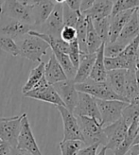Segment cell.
Returning <instances> with one entry per match:
<instances>
[{"label": "cell", "mask_w": 139, "mask_h": 155, "mask_svg": "<svg viewBox=\"0 0 139 155\" xmlns=\"http://www.w3.org/2000/svg\"><path fill=\"white\" fill-rule=\"evenodd\" d=\"M17 45L19 48V56L27 58L35 63H41L43 56L46 55L48 49L49 48L48 44L43 39L28 33L20 38Z\"/></svg>", "instance_id": "cell-1"}, {"label": "cell", "mask_w": 139, "mask_h": 155, "mask_svg": "<svg viewBox=\"0 0 139 155\" xmlns=\"http://www.w3.org/2000/svg\"><path fill=\"white\" fill-rule=\"evenodd\" d=\"M81 133L83 137V143L86 146L99 144L106 145V136L99 121L87 116H77Z\"/></svg>", "instance_id": "cell-2"}, {"label": "cell", "mask_w": 139, "mask_h": 155, "mask_svg": "<svg viewBox=\"0 0 139 155\" xmlns=\"http://www.w3.org/2000/svg\"><path fill=\"white\" fill-rule=\"evenodd\" d=\"M75 87L78 92L85 93V94L93 97L96 99L120 100V101H123L122 98L115 94L106 81L96 82L88 79L82 83H76Z\"/></svg>", "instance_id": "cell-3"}, {"label": "cell", "mask_w": 139, "mask_h": 155, "mask_svg": "<svg viewBox=\"0 0 139 155\" xmlns=\"http://www.w3.org/2000/svg\"><path fill=\"white\" fill-rule=\"evenodd\" d=\"M98 112L101 118L102 128L114 123L121 118L123 109L128 103L120 101V100H100L96 99Z\"/></svg>", "instance_id": "cell-4"}, {"label": "cell", "mask_w": 139, "mask_h": 155, "mask_svg": "<svg viewBox=\"0 0 139 155\" xmlns=\"http://www.w3.org/2000/svg\"><path fill=\"white\" fill-rule=\"evenodd\" d=\"M24 115L25 114L12 117H0V140L7 143L11 148H16L21 120Z\"/></svg>", "instance_id": "cell-5"}, {"label": "cell", "mask_w": 139, "mask_h": 155, "mask_svg": "<svg viewBox=\"0 0 139 155\" xmlns=\"http://www.w3.org/2000/svg\"><path fill=\"white\" fill-rule=\"evenodd\" d=\"M24 97L40 100V101H44L46 103H50L55 106H65L64 102L61 101V97L57 94L55 89L53 88L52 85L48 83L45 77L38 82L37 85H35L33 89L24 94Z\"/></svg>", "instance_id": "cell-6"}, {"label": "cell", "mask_w": 139, "mask_h": 155, "mask_svg": "<svg viewBox=\"0 0 139 155\" xmlns=\"http://www.w3.org/2000/svg\"><path fill=\"white\" fill-rule=\"evenodd\" d=\"M16 148L29 153L30 155H43L32 134L27 114H25L24 117L21 120V128L17 137Z\"/></svg>", "instance_id": "cell-7"}, {"label": "cell", "mask_w": 139, "mask_h": 155, "mask_svg": "<svg viewBox=\"0 0 139 155\" xmlns=\"http://www.w3.org/2000/svg\"><path fill=\"white\" fill-rule=\"evenodd\" d=\"M0 14L3 17L17 20L32 26L28 5H24L17 0H4Z\"/></svg>", "instance_id": "cell-8"}, {"label": "cell", "mask_w": 139, "mask_h": 155, "mask_svg": "<svg viewBox=\"0 0 139 155\" xmlns=\"http://www.w3.org/2000/svg\"><path fill=\"white\" fill-rule=\"evenodd\" d=\"M64 123V139L63 140H80L83 142L77 116L68 111L65 106H56Z\"/></svg>", "instance_id": "cell-9"}, {"label": "cell", "mask_w": 139, "mask_h": 155, "mask_svg": "<svg viewBox=\"0 0 139 155\" xmlns=\"http://www.w3.org/2000/svg\"><path fill=\"white\" fill-rule=\"evenodd\" d=\"M103 131L106 136L105 148L114 151L125 139L128 131V126L123 119L120 118L114 123L103 127Z\"/></svg>", "instance_id": "cell-10"}, {"label": "cell", "mask_w": 139, "mask_h": 155, "mask_svg": "<svg viewBox=\"0 0 139 155\" xmlns=\"http://www.w3.org/2000/svg\"><path fill=\"white\" fill-rule=\"evenodd\" d=\"M41 28L40 33H44L52 37L59 38L61 29L64 28V21H63V4H55V7L50 13V15L45 21L44 24L40 27ZM39 28H37L38 30Z\"/></svg>", "instance_id": "cell-11"}, {"label": "cell", "mask_w": 139, "mask_h": 155, "mask_svg": "<svg viewBox=\"0 0 139 155\" xmlns=\"http://www.w3.org/2000/svg\"><path fill=\"white\" fill-rule=\"evenodd\" d=\"M55 89L57 94L61 97V101L64 102L65 107L68 111L73 113L75 107L78 102V94L79 92L76 90L75 83L73 80H66L52 85Z\"/></svg>", "instance_id": "cell-12"}, {"label": "cell", "mask_w": 139, "mask_h": 155, "mask_svg": "<svg viewBox=\"0 0 139 155\" xmlns=\"http://www.w3.org/2000/svg\"><path fill=\"white\" fill-rule=\"evenodd\" d=\"M73 114L76 116H87V117L95 118L98 121L101 122L96 98L85 93L79 92L78 102H77Z\"/></svg>", "instance_id": "cell-13"}, {"label": "cell", "mask_w": 139, "mask_h": 155, "mask_svg": "<svg viewBox=\"0 0 139 155\" xmlns=\"http://www.w3.org/2000/svg\"><path fill=\"white\" fill-rule=\"evenodd\" d=\"M30 30H33V27L31 25L1 16L0 35L8 36L14 40V39H20L23 36H25Z\"/></svg>", "instance_id": "cell-14"}, {"label": "cell", "mask_w": 139, "mask_h": 155, "mask_svg": "<svg viewBox=\"0 0 139 155\" xmlns=\"http://www.w3.org/2000/svg\"><path fill=\"white\" fill-rule=\"evenodd\" d=\"M28 7L32 19L33 30H35L36 28L40 27L48 19L55 4L51 0H32L31 3L28 4Z\"/></svg>", "instance_id": "cell-15"}, {"label": "cell", "mask_w": 139, "mask_h": 155, "mask_svg": "<svg viewBox=\"0 0 139 155\" xmlns=\"http://www.w3.org/2000/svg\"><path fill=\"white\" fill-rule=\"evenodd\" d=\"M139 9V8H138ZM136 9L128 10L124 12H120L117 14L113 15L110 18V30H109V42L113 43L117 40V38L121 32L122 28L127 24V22L131 18Z\"/></svg>", "instance_id": "cell-16"}, {"label": "cell", "mask_w": 139, "mask_h": 155, "mask_svg": "<svg viewBox=\"0 0 139 155\" xmlns=\"http://www.w3.org/2000/svg\"><path fill=\"white\" fill-rule=\"evenodd\" d=\"M114 3L112 0H96L91 8L85 12H81L92 21L99 20L111 16Z\"/></svg>", "instance_id": "cell-17"}, {"label": "cell", "mask_w": 139, "mask_h": 155, "mask_svg": "<svg viewBox=\"0 0 139 155\" xmlns=\"http://www.w3.org/2000/svg\"><path fill=\"white\" fill-rule=\"evenodd\" d=\"M97 57V53L89 54V53H81L80 55V64L77 68L76 75L73 79L74 83H82L89 79L90 73L92 71L93 65H94L95 60Z\"/></svg>", "instance_id": "cell-18"}, {"label": "cell", "mask_w": 139, "mask_h": 155, "mask_svg": "<svg viewBox=\"0 0 139 155\" xmlns=\"http://www.w3.org/2000/svg\"><path fill=\"white\" fill-rule=\"evenodd\" d=\"M45 79L50 85L67 80L63 68L53 54L50 56L48 63L45 64Z\"/></svg>", "instance_id": "cell-19"}, {"label": "cell", "mask_w": 139, "mask_h": 155, "mask_svg": "<svg viewBox=\"0 0 139 155\" xmlns=\"http://www.w3.org/2000/svg\"><path fill=\"white\" fill-rule=\"evenodd\" d=\"M127 69H117V70L107 71L106 82L109 84L112 90L118 95L123 100V93H124L125 81H126ZM124 101V100H123Z\"/></svg>", "instance_id": "cell-20"}, {"label": "cell", "mask_w": 139, "mask_h": 155, "mask_svg": "<svg viewBox=\"0 0 139 155\" xmlns=\"http://www.w3.org/2000/svg\"><path fill=\"white\" fill-rule=\"evenodd\" d=\"M123 100H124V102H126L128 104L139 103L137 90H136L135 69H130V70H127L124 93H123Z\"/></svg>", "instance_id": "cell-21"}, {"label": "cell", "mask_w": 139, "mask_h": 155, "mask_svg": "<svg viewBox=\"0 0 139 155\" xmlns=\"http://www.w3.org/2000/svg\"><path fill=\"white\" fill-rule=\"evenodd\" d=\"M137 10L138 9L134 11L133 15L127 22V24L122 28L117 40L126 45L139 34V22L137 19Z\"/></svg>", "instance_id": "cell-22"}, {"label": "cell", "mask_w": 139, "mask_h": 155, "mask_svg": "<svg viewBox=\"0 0 139 155\" xmlns=\"http://www.w3.org/2000/svg\"><path fill=\"white\" fill-rule=\"evenodd\" d=\"M104 45L105 44L102 43V45H100V48L97 51V57L89 76V79L96 82L106 81L107 71L104 66Z\"/></svg>", "instance_id": "cell-23"}, {"label": "cell", "mask_w": 139, "mask_h": 155, "mask_svg": "<svg viewBox=\"0 0 139 155\" xmlns=\"http://www.w3.org/2000/svg\"><path fill=\"white\" fill-rule=\"evenodd\" d=\"M87 21V31H86V48L87 53L89 54H94L97 53L100 45H102V42L98 37V33L93 26V22L91 19L86 17Z\"/></svg>", "instance_id": "cell-24"}, {"label": "cell", "mask_w": 139, "mask_h": 155, "mask_svg": "<svg viewBox=\"0 0 139 155\" xmlns=\"http://www.w3.org/2000/svg\"><path fill=\"white\" fill-rule=\"evenodd\" d=\"M138 123H139L138 121H135L128 127V131H127V135H126L125 139L121 142V144L117 147V148L114 150V155H126L128 153L130 149L133 147V143H134V136L136 134Z\"/></svg>", "instance_id": "cell-25"}, {"label": "cell", "mask_w": 139, "mask_h": 155, "mask_svg": "<svg viewBox=\"0 0 139 155\" xmlns=\"http://www.w3.org/2000/svg\"><path fill=\"white\" fill-rule=\"evenodd\" d=\"M45 63L41 61V63L38 64L35 68H33L32 70L30 71L28 80L22 88L23 95L26 94L27 92L30 91L31 89H33V87L35 86V85H37L38 82H39L45 77Z\"/></svg>", "instance_id": "cell-26"}, {"label": "cell", "mask_w": 139, "mask_h": 155, "mask_svg": "<svg viewBox=\"0 0 139 155\" xmlns=\"http://www.w3.org/2000/svg\"><path fill=\"white\" fill-rule=\"evenodd\" d=\"M77 32V42L79 44L80 51L81 53H87L86 48V31H87V21L86 17L82 13H81L79 20L77 22L76 27Z\"/></svg>", "instance_id": "cell-27"}, {"label": "cell", "mask_w": 139, "mask_h": 155, "mask_svg": "<svg viewBox=\"0 0 139 155\" xmlns=\"http://www.w3.org/2000/svg\"><path fill=\"white\" fill-rule=\"evenodd\" d=\"M52 54L55 58L57 59L58 63L60 64V65L63 68V70L65 72V74L66 75L68 80H73L74 77L76 75L77 69L74 67V65L72 64L70 59H69L67 54L61 53L59 51H52Z\"/></svg>", "instance_id": "cell-28"}, {"label": "cell", "mask_w": 139, "mask_h": 155, "mask_svg": "<svg viewBox=\"0 0 139 155\" xmlns=\"http://www.w3.org/2000/svg\"><path fill=\"white\" fill-rule=\"evenodd\" d=\"M110 18H111V16L99 19V20H96V21H92L96 32L98 33V35L100 38L101 42L104 44L109 42Z\"/></svg>", "instance_id": "cell-29"}, {"label": "cell", "mask_w": 139, "mask_h": 155, "mask_svg": "<svg viewBox=\"0 0 139 155\" xmlns=\"http://www.w3.org/2000/svg\"><path fill=\"white\" fill-rule=\"evenodd\" d=\"M84 143L80 140H63L59 143L61 155H77Z\"/></svg>", "instance_id": "cell-30"}, {"label": "cell", "mask_w": 139, "mask_h": 155, "mask_svg": "<svg viewBox=\"0 0 139 155\" xmlns=\"http://www.w3.org/2000/svg\"><path fill=\"white\" fill-rule=\"evenodd\" d=\"M121 118L128 127L135 121L139 122V103L128 104L122 111Z\"/></svg>", "instance_id": "cell-31"}, {"label": "cell", "mask_w": 139, "mask_h": 155, "mask_svg": "<svg viewBox=\"0 0 139 155\" xmlns=\"http://www.w3.org/2000/svg\"><path fill=\"white\" fill-rule=\"evenodd\" d=\"M81 15L80 12H75L70 9L66 4H63V21L64 27H71L75 28L77 22L79 20Z\"/></svg>", "instance_id": "cell-32"}, {"label": "cell", "mask_w": 139, "mask_h": 155, "mask_svg": "<svg viewBox=\"0 0 139 155\" xmlns=\"http://www.w3.org/2000/svg\"><path fill=\"white\" fill-rule=\"evenodd\" d=\"M0 49L11 54L12 56H19V48L17 43L8 36L0 35Z\"/></svg>", "instance_id": "cell-33"}, {"label": "cell", "mask_w": 139, "mask_h": 155, "mask_svg": "<svg viewBox=\"0 0 139 155\" xmlns=\"http://www.w3.org/2000/svg\"><path fill=\"white\" fill-rule=\"evenodd\" d=\"M138 8H139V0H117L115 3H114L113 5V11L111 16L120 12L138 9Z\"/></svg>", "instance_id": "cell-34"}, {"label": "cell", "mask_w": 139, "mask_h": 155, "mask_svg": "<svg viewBox=\"0 0 139 155\" xmlns=\"http://www.w3.org/2000/svg\"><path fill=\"white\" fill-rule=\"evenodd\" d=\"M126 45L122 44L118 41L113 43H106L104 45V57L105 58H114L118 56L124 50Z\"/></svg>", "instance_id": "cell-35"}, {"label": "cell", "mask_w": 139, "mask_h": 155, "mask_svg": "<svg viewBox=\"0 0 139 155\" xmlns=\"http://www.w3.org/2000/svg\"><path fill=\"white\" fill-rule=\"evenodd\" d=\"M67 55H68L69 59H70L74 67L77 69L79 66V64H80V55H81L79 44H78V42H77V39L75 41L69 43V49H68Z\"/></svg>", "instance_id": "cell-36"}, {"label": "cell", "mask_w": 139, "mask_h": 155, "mask_svg": "<svg viewBox=\"0 0 139 155\" xmlns=\"http://www.w3.org/2000/svg\"><path fill=\"white\" fill-rule=\"evenodd\" d=\"M60 37L61 40H64L66 43H71L73 41H75L77 39V32L75 28H71V27H64L63 29H61Z\"/></svg>", "instance_id": "cell-37"}, {"label": "cell", "mask_w": 139, "mask_h": 155, "mask_svg": "<svg viewBox=\"0 0 139 155\" xmlns=\"http://www.w3.org/2000/svg\"><path fill=\"white\" fill-rule=\"evenodd\" d=\"M100 145L99 144H94L86 146L85 148H82L77 155H97L98 153V149Z\"/></svg>", "instance_id": "cell-38"}, {"label": "cell", "mask_w": 139, "mask_h": 155, "mask_svg": "<svg viewBox=\"0 0 139 155\" xmlns=\"http://www.w3.org/2000/svg\"><path fill=\"white\" fill-rule=\"evenodd\" d=\"M81 3V0H66L65 4H66L73 11H75V12H80Z\"/></svg>", "instance_id": "cell-39"}, {"label": "cell", "mask_w": 139, "mask_h": 155, "mask_svg": "<svg viewBox=\"0 0 139 155\" xmlns=\"http://www.w3.org/2000/svg\"><path fill=\"white\" fill-rule=\"evenodd\" d=\"M95 1H96V0H81L80 12H83L87 11L89 8H91V6L94 4Z\"/></svg>", "instance_id": "cell-40"}, {"label": "cell", "mask_w": 139, "mask_h": 155, "mask_svg": "<svg viewBox=\"0 0 139 155\" xmlns=\"http://www.w3.org/2000/svg\"><path fill=\"white\" fill-rule=\"evenodd\" d=\"M7 155H30V154L24 151V150H18L17 148H11L10 152L8 153Z\"/></svg>", "instance_id": "cell-41"}, {"label": "cell", "mask_w": 139, "mask_h": 155, "mask_svg": "<svg viewBox=\"0 0 139 155\" xmlns=\"http://www.w3.org/2000/svg\"><path fill=\"white\" fill-rule=\"evenodd\" d=\"M135 76H136V90H137V96L139 99V69L135 68Z\"/></svg>", "instance_id": "cell-42"}, {"label": "cell", "mask_w": 139, "mask_h": 155, "mask_svg": "<svg viewBox=\"0 0 139 155\" xmlns=\"http://www.w3.org/2000/svg\"><path fill=\"white\" fill-rule=\"evenodd\" d=\"M137 144H139V123H138V126H137V130H136V134H135V136L134 139L133 146L137 145Z\"/></svg>", "instance_id": "cell-43"}, {"label": "cell", "mask_w": 139, "mask_h": 155, "mask_svg": "<svg viewBox=\"0 0 139 155\" xmlns=\"http://www.w3.org/2000/svg\"><path fill=\"white\" fill-rule=\"evenodd\" d=\"M135 68L139 69V45H138V48L135 54Z\"/></svg>", "instance_id": "cell-44"}, {"label": "cell", "mask_w": 139, "mask_h": 155, "mask_svg": "<svg viewBox=\"0 0 139 155\" xmlns=\"http://www.w3.org/2000/svg\"><path fill=\"white\" fill-rule=\"evenodd\" d=\"M106 151H107V149L105 148V147H102V149L100 150V151L97 155H106Z\"/></svg>", "instance_id": "cell-45"}, {"label": "cell", "mask_w": 139, "mask_h": 155, "mask_svg": "<svg viewBox=\"0 0 139 155\" xmlns=\"http://www.w3.org/2000/svg\"><path fill=\"white\" fill-rule=\"evenodd\" d=\"M17 1H19L20 3L24 4V5H28L30 3V0H17Z\"/></svg>", "instance_id": "cell-46"}, {"label": "cell", "mask_w": 139, "mask_h": 155, "mask_svg": "<svg viewBox=\"0 0 139 155\" xmlns=\"http://www.w3.org/2000/svg\"><path fill=\"white\" fill-rule=\"evenodd\" d=\"M55 1L57 2V4H65L66 0H55Z\"/></svg>", "instance_id": "cell-47"}, {"label": "cell", "mask_w": 139, "mask_h": 155, "mask_svg": "<svg viewBox=\"0 0 139 155\" xmlns=\"http://www.w3.org/2000/svg\"><path fill=\"white\" fill-rule=\"evenodd\" d=\"M3 1H4V0H0V12H1V7H2Z\"/></svg>", "instance_id": "cell-48"}, {"label": "cell", "mask_w": 139, "mask_h": 155, "mask_svg": "<svg viewBox=\"0 0 139 155\" xmlns=\"http://www.w3.org/2000/svg\"><path fill=\"white\" fill-rule=\"evenodd\" d=\"M137 19H138V22H139V9L137 10Z\"/></svg>", "instance_id": "cell-49"}, {"label": "cell", "mask_w": 139, "mask_h": 155, "mask_svg": "<svg viewBox=\"0 0 139 155\" xmlns=\"http://www.w3.org/2000/svg\"><path fill=\"white\" fill-rule=\"evenodd\" d=\"M126 155H129V154H128V153H127V154H126Z\"/></svg>", "instance_id": "cell-50"}, {"label": "cell", "mask_w": 139, "mask_h": 155, "mask_svg": "<svg viewBox=\"0 0 139 155\" xmlns=\"http://www.w3.org/2000/svg\"><path fill=\"white\" fill-rule=\"evenodd\" d=\"M0 141H1V140H0Z\"/></svg>", "instance_id": "cell-51"}]
</instances>
